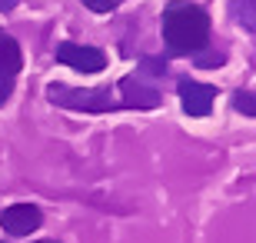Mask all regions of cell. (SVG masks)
<instances>
[{
	"mask_svg": "<svg viewBox=\"0 0 256 243\" xmlns=\"http://www.w3.org/2000/svg\"><path fill=\"white\" fill-rule=\"evenodd\" d=\"M160 27H163V44L173 57L203 54L210 44V14L200 4H190V0L166 4Z\"/></svg>",
	"mask_w": 256,
	"mask_h": 243,
	"instance_id": "6da1fadb",
	"label": "cell"
},
{
	"mask_svg": "<svg viewBox=\"0 0 256 243\" xmlns=\"http://www.w3.org/2000/svg\"><path fill=\"white\" fill-rule=\"evenodd\" d=\"M47 97L57 107H66V110H86V113H106L114 110L116 103L110 100V90H74L66 84H50Z\"/></svg>",
	"mask_w": 256,
	"mask_h": 243,
	"instance_id": "7a4b0ae2",
	"label": "cell"
},
{
	"mask_svg": "<svg viewBox=\"0 0 256 243\" xmlns=\"http://www.w3.org/2000/svg\"><path fill=\"white\" fill-rule=\"evenodd\" d=\"M24 67V54H20V44L10 34L0 30V107L10 100L14 94V84H17V74Z\"/></svg>",
	"mask_w": 256,
	"mask_h": 243,
	"instance_id": "3957f363",
	"label": "cell"
},
{
	"mask_svg": "<svg viewBox=\"0 0 256 243\" xmlns=\"http://www.w3.org/2000/svg\"><path fill=\"white\" fill-rule=\"evenodd\" d=\"M57 60L74 70H84V74H100L106 67V54L96 47H86V44H74V40H64L57 44Z\"/></svg>",
	"mask_w": 256,
	"mask_h": 243,
	"instance_id": "277c9868",
	"label": "cell"
},
{
	"mask_svg": "<svg viewBox=\"0 0 256 243\" xmlns=\"http://www.w3.org/2000/svg\"><path fill=\"white\" fill-rule=\"evenodd\" d=\"M176 94H180V103H183V113L190 117H206L213 110V100H216V87L210 84H196L190 77H183L176 84Z\"/></svg>",
	"mask_w": 256,
	"mask_h": 243,
	"instance_id": "5b68a950",
	"label": "cell"
},
{
	"mask_svg": "<svg viewBox=\"0 0 256 243\" xmlns=\"http://www.w3.org/2000/svg\"><path fill=\"white\" fill-rule=\"evenodd\" d=\"M40 223H44V213H40V206H34V203H14L0 213V226H4L10 236H27V233H34V230H40Z\"/></svg>",
	"mask_w": 256,
	"mask_h": 243,
	"instance_id": "8992f818",
	"label": "cell"
},
{
	"mask_svg": "<svg viewBox=\"0 0 256 243\" xmlns=\"http://www.w3.org/2000/svg\"><path fill=\"white\" fill-rule=\"evenodd\" d=\"M120 94L126 97V107H136V110H153L160 107V90L156 87H146L140 77H124L120 80Z\"/></svg>",
	"mask_w": 256,
	"mask_h": 243,
	"instance_id": "52a82bcc",
	"label": "cell"
},
{
	"mask_svg": "<svg viewBox=\"0 0 256 243\" xmlns=\"http://www.w3.org/2000/svg\"><path fill=\"white\" fill-rule=\"evenodd\" d=\"M233 107L246 117H256V100H253V90H236L233 94Z\"/></svg>",
	"mask_w": 256,
	"mask_h": 243,
	"instance_id": "ba28073f",
	"label": "cell"
},
{
	"mask_svg": "<svg viewBox=\"0 0 256 243\" xmlns=\"http://www.w3.org/2000/svg\"><path fill=\"white\" fill-rule=\"evenodd\" d=\"M236 14H240V24L253 34L256 30V10H253V0H240L236 4Z\"/></svg>",
	"mask_w": 256,
	"mask_h": 243,
	"instance_id": "9c48e42d",
	"label": "cell"
},
{
	"mask_svg": "<svg viewBox=\"0 0 256 243\" xmlns=\"http://www.w3.org/2000/svg\"><path fill=\"white\" fill-rule=\"evenodd\" d=\"M124 0H84V7H90L94 14H106V10H114V7H120Z\"/></svg>",
	"mask_w": 256,
	"mask_h": 243,
	"instance_id": "30bf717a",
	"label": "cell"
},
{
	"mask_svg": "<svg viewBox=\"0 0 256 243\" xmlns=\"http://www.w3.org/2000/svg\"><path fill=\"white\" fill-rule=\"evenodd\" d=\"M143 67H146V74H153V77H163V74H166V60H156V57H146V60H143Z\"/></svg>",
	"mask_w": 256,
	"mask_h": 243,
	"instance_id": "8fae6325",
	"label": "cell"
},
{
	"mask_svg": "<svg viewBox=\"0 0 256 243\" xmlns=\"http://www.w3.org/2000/svg\"><path fill=\"white\" fill-rule=\"evenodd\" d=\"M223 60H226L223 54H206V57H200V64H203V67H216V64H223Z\"/></svg>",
	"mask_w": 256,
	"mask_h": 243,
	"instance_id": "7c38bea8",
	"label": "cell"
},
{
	"mask_svg": "<svg viewBox=\"0 0 256 243\" xmlns=\"http://www.w3.org/2000/svg\"><path fill=\"white\" fill-rule=\"evenodd\" d=\"M17 7V0H0V10H14Z\"/></svg>",
	"mask_w": 256,
	"mask_h": 243,
	"instance_id": "4fadbf2b",
	"label": "cell"
},
{
	"mask_svg": "<svg viewBox=\"0 0 256 243\" xmlns=\"http://www.w3.org/2000/svg\"><path fill=\"white\" fill-rule=\"evenodd\" d=\"M34 243H57V240H34Z\"/></svg>",
	"mask_w": 256,
	"mask_h": 243,
	"instance_id": "5bb4252c",
	"label": "cell"
}]
</instances>
